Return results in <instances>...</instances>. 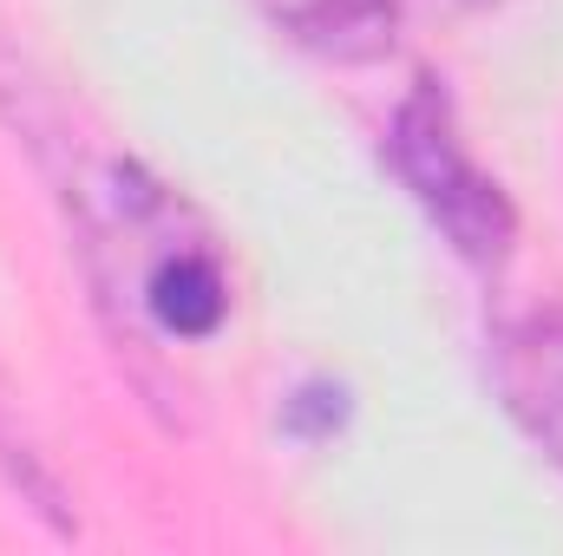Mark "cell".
<instances>
[{"label": "cell", "instance_id": "cell-3", "mask_svg": "<svg viewBox=\"0 0 563 556\" xmlns=\"http://www.w3.org/2000/svg\"><path fill=\"white\" fill-rule=\"evenodd\" d=\"M276 26H288L295 40L321 46V53H341V59H361V53H380L400 26V0H256Z\"/></svg>", "mask_w": 563, "mask_h": 556}, {"label": "cell", "instance_id": "cell-4", "mask_svg": "<svg viewBox=\"0 0 563 556\" xmlns=\"http://www.w3.org/2000/svg\"><path fill=\"white\" fill-rule=\"evenodd\" d=\"M144 301L157 308L164 327H177V334H210V327L223 321V276H217V263H210L197 243H177V249L157 256Z\"/></svg>", "mask_w": 563, "mask_h": 556}, {"label": "cell", "instance_id": "cell-1", "mask_svg": "<svg viewBox=\"0 0 563 556\" xmlns=\"http://www.w3.org/2000/svg\"><path fill=\"white\" fill-rule=\"evenodd\" d=\"M394 170L407 177V190L432 210V223L472 256V263H498L511 249V203L505 190L472 164V151L452 132V112L439 99V86L420 79V92L394 112V138H387Z\"/></svg>", "mask_w": 563, "mask_h": 556}, {"label": "cell", "instance_id": "cell-2", "mask_svg": "<svg viewBox=\"0 0 563 556\" xmlns=\"http://www.w3.org/2000/svg\"><path fill=\"white\" fill-rule=\"evenodd\" d=\"M498 387L511 419L563 465V314H525L498 334Z\"/></svg>", "mask_w": 563, "mask_h": 556}]
</instances>
